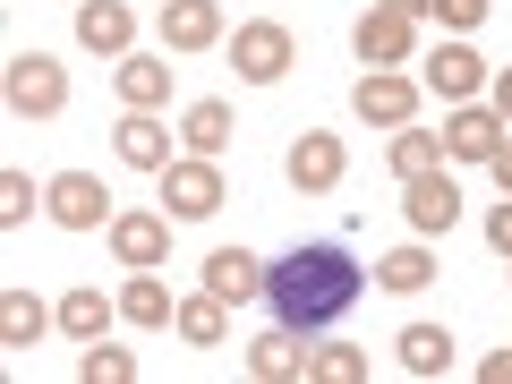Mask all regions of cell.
<instances>
[{"instance_id":"obj_1","label":"cell","mask_w":512,"mask_h":384,"mask_svg":"<svg viewBox=\"0 0 512 384\" xmlns=\"http://www.w3.org/2000/svg\"><path fill=\"white\" fill-rule=\"evenodd\" d=\"M359 291H367V274H359V256H350L342 239H299L274 274H265V299H274V316L291 333L342 325V316L359 308Z\"/></svg>"},{"instance_id":"obj_31","label":"cell","mask_w":512,"mask_h":384,"mask_svg":"<svg viewBox=\"0 0 512 384\" xmlns=\"http://www.w3.org/2000/svg\"><path fill=\"white\" fill-rule=\"evenodd\" d=\"M487 248H495V256H504V265H512V197H504V205H495V214H487Z\"/></svg>"},{"instance_id":"obj_8","label":"cell","mask_w":512,"mask_h":384,"mask_svg":"<svg viewBox=\"0 0 512 384\" xmlns=\"http://www.w3.org/2000/svg\"><path fill=\"white\" fill-rule=\"evenodd\" d=\"M504 111H495V103H453V111H444V163H487V154L495 146H504Z\"/></svg>"},{"instance_id":"obj_32","label":"cell","mask_w":512,"mask_h":384,"mask_svg":"<svg viewBox=\"0 0 512 384\" xmlns=\"http://www.w3.org/2000/svg\"><path fill=\"white\" fill-rule=\"evenodd\" d=\"M478 384H512V350H487L478 359Z\"/></svg>"},{"instance_id":"obj_33","label":"cell","mask_w":512,"mask_h":384,"mask_svg":"<svg viewBox=\"0 0 512 384\" xmlns=\"http://www.w3.org/2000/svg\"><path fill=\"white\" fill-rule=\"evenodd\" d=\"M487 171H495V188H504V197H512V128H504V146L487 154Z\"/></svg>"},{"instance_id":"obj_2","label":"cell","mask_w":512,"mask_h":384,"mask_svg":"<svg viewBox=\"0 0 512 384\" xmlns=\"http://www.w3.org/2000/svg\"><path fill=\"white\" fill-rule=\"evenodd\" d=\"M0 94H9L18 120H52V111H69V69H60L52 52H18L9 77H0Z\"/></svg>"},{"instance_id":"obj_28","label":"cell","mask_w":512,"mask_h":384,"mask_svg":"<svg viewBox=\"0 0 512 384\" xmlns=\"http://www.w3.org/2000/svg\"><path fill=\"white\" fill-rule=\"evenodd\" d=\"M77 376H86V384H128V376H137V359H128L120 342H86V359H77Z\"/></svg>"},{"instance_id":"obj_4","label":"cell","mask_w":512,"mask_h":384,"mask_svg":"<svg viewBox=\"0 0 512 384\" xmlns=\"http://www.w3.org/2000/svg\"><path fill=\"white\" fill-rule=\"evenodd\" d=\"M154 188H163V205H171V222H205V214H222V171H214V154H180L171 171H154Z\"/></svg>"},{"instance_id":"obj_7","label":"cell","mask_w":512,"mask_h":384,"mask_svg":"<svg viewBox=\"0 0 512 384\" xmlns=\"http://www.w3.org/2000/svg\"><path fill=\"white\" fill-rule=\"evenodd\" d=\"M487 77H495V69L470 52V43H436V52L419 60V86L444 94V103H478V94H487Z\"/></svg>"},{"instance_id":"obj_12","label":"cell","mask_w":512,"mask_h":384,"mask_svg":"<svg viewBox=\"0 0 512 384\" xmlns=\"http://www.w3.org/2000/svg\"><path fill=\"white\" fill-rule=\"evenodd\" d=\"M111 256H120L128 274H137V265H163L171 256V214H146V205L111 214Z\"/></svg>"},{"instance_id":"obj_21","label":"cell","mask_w":512,"mask_h":384,"mask_svg":"<svg viewBox=\"0 0 512 384\" xmlns=\"http://www.w3.org/2000/svg\"><path fill=\"white\" fill-rule=\"evenodd\" d=\"M171 333H180L188 350H214V342H231V299H214V291L180 299V316H171Z\"/></svg>"},{"instance_id":"obj_16","label":"cell","mask_w":512,"mask_h":384,"mask_svg":"<svg viewBox=\"0 0 512 384\" xmlns=\"http://www.w3.org/2000/svg\"><path fill=\"white\" fill-rule=\"evenodd\" d=\"M77 43L128 60V43H137V9H128V0H77Z\"/></svg>"},{"instance_id":"obj_26","label":"cell","mask_w":512,"mask_h":384,"mask_svg":"<svg viewBox=\"0 0 512 384\" xmlns=\"http://www.w3.org/2000/svg\"><path fill=\"white\" fill-rule=\"evenodd\" d=\"M111 316H120V299H103V291H69L60 299V333H69V342H103Z\"/></svg>"},{"instance_id":"obj_30","label":"cell","mask_w":512,"mask_h":384,"mask_svg":"<svg viewBox=\"0 0 512 384\" xmlns=\"http://www.w3.org/2000/svg\"><path fill=\"white\" fill-rule=\"evenodd\" d=\"M35 180H26V171H0V222H26V214H35Z\"/></svg>"},{"instance_id":"obj_15","label":"cell","mask_w":512,"mask_h":384,"mask_svg":"<svg viewBox=\"0 0 512 384\" xmlns=\"http://www.w3.org/2000/svg\"><path fill=\"white\" fill-rule=\"evenodd\" d=\"M265 256H248V248H214L205 256V291L214 299H231V308H248V299H265Z\"/></svg>"},{"instance_id":"obj_35","label":"cell","mask_w":512,"mask_h":384,"mask_svg":"<svg viewBox=\"0 0 512 384\" xmlns=\"http://www.w3.org/2000/svg\"><path fill=\"white\" fill-rule=\"evenodd\" d=\"M376 9H410V18H419V0H376Z\"/></svg>"},{"instance_id":"obj_34","label":"cell","mask_w":512,"mask_h":384,"mask_svg":"<svg viewBox=\"0 0 512 384\" xmlns=\"http://www.w3.org/2000/svg\"><path fill=\"white\" fill-rule=\"evenodd\" d=\"M487 103H495V111L512 120V69H495V77H487Z\"/></svg>"},{"instance_id":"obj_13","label":"cell","mask_w":512,"mask_h":384,"mask_svg":"<svg viewBox=\"0 0 512 384\" xmlns=\"http://www.w3.org/2000/svg\"><path fill=\"white\" fill-rule=\"evenodd\" d=\"M214 43H231L222 0H163V52H214Z\"/></svg>"},{"instance_id":"obj_14","label":"cell","mask_w":512,"mask_h":384,"mask_svg":"<svg viewBox=\"0 0 512 384\" xmlns=\"http://www.w3.org/2000/svg\"><path fill=\"white\" fill-rule=\"evenodd\" d=\"M111 154H120L128 171H171L180 154H171V128L154 120V111H120V128H111Z\"/></svg>"},{"instance_id":"obj_3","label":"cell","mask_w":512,"mask_h":384,"mask_svg":"<svg viewBox=\"0 0 512 384\" xmlns=\"http://www.w3.org/2000/svg\"><path fill=\"white\" fill-rule=\"evenodd\" d=\"M231 69L248 86H282L291 77V26L282 18H239L231 26Z\"/></svg>"},{"instance_id":"obj_10","label":"cell","mask_w":512,"mask_h":384,"mask_svg":"<svg viewBox=\"0 0 512 384\" xmlns=\"http://www.w3.org/2000/svg\"><path fill=\"white\" fill-rule=\"evenodd\" d=\"M350 43H359V60H367V69H402V60L419 52V18H410V9H367Z\"/></svg>"},{"instance_id":"obj_5","label":"cell","mask_w":512,"mask_h":384,"mask_svg":"<svg viewBox=\"0 0 512 384\" xmlns=\"http://www.w3.org/2000/svg\"><path fill=\"white\" fill-rule=\"evenodd\" d=\"M43 214H52L60 231H111V188L94 180V171H60V180L43 188Z\"/></svg>"},{"instance_id":"obj_6","label":"cell","mask_w":512,"mask_h":384,"mask_svg":"<svg viewBox=\"0 0 512 384\" xmlns=\"http://www.w3.org/2000/svg\"><path fill=\"white\" fill-rule=\"evenodd\" d=\"M419 77H402V69H367L359 77V94H350V111H359L367 128H410V111H419Z\"/></svg>"},{"instance_id":"obj_27","label":"cell","mask_w":512,"mask_h":384,"mask_svg":"<svg viewBox=\"0 0 512 384\" xmlns=\"http://www.w3.org/2000/svg\"><path fill=\"white\" fill-rule=\"evenodd\" d=\"M359 376H367V350H350V342L308 350V384H359Z\"/></svg>"},{"instance_id":"obj_24","label":"cell","mask_w":512,"mask_h":384,"mask_svg":"<svg viewBox=\"0 0 512 384\" xmlns=\"http://www.w3.org/2000/svg\"><path fill=\"white\" fill-rule=\"evenodd\" d=\"M180 146H188V154H222V146H231V103H214V94L188 103V111H180Z\"/></svg>"},{"instance_id":"obj_11","label":"cell","mask_w":512,"mask_h":384,"mask_svg":"<svg viewBox=\"0 0 512 384\" xmlns=\"http://www.w3.org/2000/svg\"><path fill=\"white\" fill-rule=\"evenodd\" d=\"M402 214H410V231H419V239H444V231L461 222V188H453V171L402 180Z\"/></svg>"},{"instance_id":"obj_17","label":"cell","mask_w":512,"mask_h":384,"mask_svg":"<svg viewBox=\"0 0 512 384\" xmlns=\"http://www.w3.org/2000/svg\"><path fill=\"white\" fill-rule=\"evenodd\" d=\"M120 316H128V325H146V333H171V316H180V299H171L163 265H137V274L120 282Z\"/></svg>"},{"instance_id":"obj_23","label":"cell","mask_w":512,"mask_h":384,"mask_svg":"<svg viewBox=\"0 0 512 384\" xmlns=\"http://www.w3.org/2000/svg\"><path fill=\"white\" fill-rule=\"evenodd\" d=\"M384 163H393V180H427V171H444V137H427V128H393Z\"/></svg>"},{"instance_id":"obj_19","label":"cell","mask_w":512,"mask_h":384,"mask_svg":"<svg viewBox=\"0 0 512 384\" xmlns=\"http://www.w3.org/2000/svg\"><path fill=\"white\" fill-rule=\"evenodd\" d=\"M248 376L256 384H299V376H308V342H299L291 325L265 333V342H248Z\"/></svg>"},{"instance_id":"obj_22","label":"cell","mask_w":512,"mask_h":384,"mask_svg":"<svg viewBox=\"0 0 512 384\" xmlns=\"http://www.w3.org/2000/svg\"><path fill=\"white\" fill-rule=\"evenodd\" d=\"M427 282H436V248H427V239H410V248L376 256V291L410 299V291H427Z\"/></svg>"},{"instance_id":"obj_25","label":"cell","mask_w":512,"mask_h":384,"mask_svg":"<svg viewBox=\"0 0 512 384\" xmlns=\"http://www.w3.org/2000/svg\"><path fill=\"white\" fill-rule=\"evenodd\" d=\"M402 367L410 376H453V333L444 325H402Z\"/></svg>"},{"instance_id":"obj_20","label":"cell","mask_w":512,"mask_h":384,"mask_svg":"<svg viewBox=\"0 0 512 384\" xmlns=\"http://www.w3.org/2000/svg\"><path fill=\"white\" fill-rule=\"evenodd\" d=\"M52 325H60V308H43L35 291H0V342L9 350H35Z\"/></svg>"},{"instance_id":"obj_18","label":"cell","mask_w":512,"mask_h":384,"mask_svg":"<svg viewBox=\"0 0 512 384\" xmlns=\"http://www.w3.org/2000/svg\"><path fill=\"white\" fill-rule=\"evenodd\" d=\"M111 86H120V111H163V103H171V60L128 52L120 69H111Z\"/></svg>"},{"instance_id":"obj_9","label":"cell","mask_w":512,"mask_h":384,"mask_svg":"<svg viewBox=\"0 0 512 384\" xmlns=\"http://www.w3.org/2000/svg\"><path fill=\"white\" fill-rule=\"evenodd\" d=\"M291 188L299 197H325V188H342V171H350V154H342V137L333 128H308V137H291Z\"/></svg>"},{"instance_id":"obj_29","label":"cell","mask_w":512,"mask_h":384,"mask_svg":"<svg viewBox=\"0 0 512 384\" xmlns=\"http://www.w3.org/2000/svg\"><path fill=\"white\" fill-rule=\"evenodd\" d=\"M419 18H436L444 35H478L487 26V0H419Z\"/></svg>"}]
</instances>
